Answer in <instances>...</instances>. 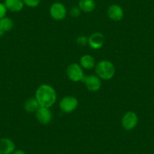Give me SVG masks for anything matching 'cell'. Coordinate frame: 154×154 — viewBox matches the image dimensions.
Instances as JSON below:
<instances>
[{
  "instance_id": "obj_19",
  "label": "cell",
  "mask_w": 154,
  "mask_h": 154,
  "mask_svg": "<svg viewBox=\"0 0 154 154\" xmlns=\"http://www.w3.org/2000/svg\"><path fill=\"white\" fill-rule=\"evenodd\" d=\"M76 42L80 46H85L88 44V38L84 35H81V36H79L77 38Z\"/></svg>"
},
{
  "instance_id": "obj_1",
  "label": "cell",
  "mask_w": 154,
  "mask_h": 154,
  "mask_svg": "<svg viewBox=\"0 0 154 154\" xmlns=\"http://www.w3.org/2000/svg\"><path fill=\"white\" fill-rule=\"evenodd\" d=\"M35 97L41 106L51 107L57 100V94L53 87L43 84L37 88Z\"/></svg>"
},
{
  "instance_id": "obj_16",
  "label": "cell",
  "mask_w": 154,
  "mask_h": 154,
  "mask_svg": "<svg viewBox=\"0 0 154 154\" xmlns=\"http://www.w3.org/2000/svg\"><path fill=\"white\" fill-rule=\"evenodd\" d=\"M14 27V22L9 17H3L0 19V29L4 32L11 31Z\"/></svg>"
},
{
  "instance_id": "obj_7",
  "label": "cell",
  "mask_w": 154,
  "mask_h": 154,
  "mask_svg": "<svg viewBox=\"0 0 154 154\" xmlns=\"http://www.w3.org/2000/svg\"><path fill=\"white\" fill-rule=\"evenodd\" d=\"M35 116L38 122L42 125H47L50 123L52 119V113L51 109L48 107L39 106L38 109L35 111Z\"/></svg>"
},
{
  "instance_id": "obj_22",
  "label": "cell",
  "mask_w": 154,
  "mask_h": 154,
  "mask_svg": "<svg viewBox=\"0 0 154 154\" xmlns=\"http://www.w3.org/2000/svg\"><path fill=\"white\" fill-rule=\"evenodd\" d=\"M4 33H5V32H2V31L1 30V29H0V36H2V35H4Z\"/></svg>"
},
{
  "instance_id": "obj_10",
  "label": "cell",
  "mask_w": 154,
  "mask_h": 154,
  "mask_svg": "<svg viewBox=\"0 0 154 154\" xmlns=\"http://www.w3.org/2000/svg\"><path fill=\"white\" fill-rule=\"evenodd\" d=\"M104 43V36L100 32H94L88 38V44L93 49H99Z\"/></svg>"
},
{
  "instance_id": "obj_3",
  "label": "cell",
  "mask_w": 154,
  "mask_h": 154,
  "mask_svg": "<svg viewBox=\"0 0 154 154\" xmlns=\"http://www.w3.org/2000/svg\"><path fill=\"white\" fill-rule=\"evenodd\" d=\"M66 74L67 76L72 82H79L82 81L85 77L82 67L78 63H71L69 65L66 69Z\"/></svg>"
},
{
  "instance_id": "obj_8",
  "label": "cell",
  "mask_w": 154,
  "mask_h": 154,
  "mask_svg": "<svg viewBox=\"0 0 154 154\" xmlns=\"http://www.w3.org/2000/svg\"><path fill=\"white\" fill-rule=\"evenodd\" d=\"M82 82L85 83L89 91H97L101 87V80L97 75H90L85 76L82 79Z\"/></svg>"
},
{
  "instance_id": "obj_12",
  "label": "cell",
  "mask_w": 154,
  "mask_h": 154,
  "mask_svg": "<svg viewBox=\"0 0 154 154\" xmlns=\"http://www.w3.org/2000/svg\"><path fill=\"white\" fill-rule=\"evenodd\" d=\"M5 5L11 12H18L23 8V0H5Z\"/></svg>"
},
{
  "instance_id": "obj_11",
  "label": "cell",
  "mask_w": 154,
  "mask_h": 154,
  "mask_svg": "<svg viewBox=\"0 0 154 154\" xmlns=\"http://www.w3.org/2000/svg\"><path fill=\"white\" fill-rule=\"evenodd\" d=\"M15 150L14 141L8 137L0 139V154H12Z\"/></svg>"
},
{
  "instance_id": "obj_14",
  "label": "cell",
  "mask_w": 154,
  "mask_h": 154,
  "mask_svg": "<svg viewBox=\"0 0 154 154\" xmlns=\"http://www.w3.org/2000/svg\"><path fill=\"white\" fill-rule=\"evenodd\" d=\"M80 66L86 69H91L95 66V60L91 55H84L80 59Z\"/></svg>"
},
{
  "instance_id": "obj_20",
  "label": "cell",
  "mask_w": 154,
  "mask_h": 154,
  "mask_svg": "<svg viewBox=\"0 0 154 154\" xmlns=\"http://www.w3.org/2000/svg\"><path fill=\"white\" fill-rule=\"evenodd\" d=\"M7 8L5 7V4L0 3V19L3 18L5 17L7 13Z\"/></svg>"
},
{
  "instance_id": "obj_17",
  "label": "cell",
  "mask_w": 154,
  "mask_h": 154,
  "mask_svg": "<svg viewBox=\"0 0 154 154\" xmlns=\"http://www.w3.org/2000/svg\"><path fill=\"white\" fill-rule=\"evenodd\" d=\"M23 4L29 8H35L41 2V0H23Z\"/></svg>"
},
{
  "instance_id": "obj_5",
  "label": "cell",
  "mask_w": 154,
  "mask_h": 154,
  "mask_svg": "<svg viewBox=\"0 0 154 154\" xmlns=\"http://www.w3.org/2000/svg\"><path fill=\"white\" fill-rule=\"evenodd\" d=\"M50 15L54 20H62L66 17V9L64 5L60 2H54L50 7Z\"/></svg>"
},
{
  "instance_id": "obj_13",
  "label": "cell",
  "mask_w": 154,
  "mask_h": 154,
  "mask_svg": "<svg viewBox=\"0 0 154 154\" xmlns=\"http://www.w3.org/2000/svg\"><path fill=\"white\" fill-rule=\"evenodd\" d=\"M78 6L83 12L90 13L95 9L96 3L94 0H80Z\"/></svg>"
},
{
  "instance_id": "obj_2",
  "label": "cell",
  "mask_w": 154,
  "mask_h": 154,
  "mask_svg": "<svg viewBox=\"0 0 154 154\" xmlns=\"http://www.w3.org/2000/svg\"><path fill=\"white\" fill-rule=\"evenodd\" d=\"M95 72L100 79L109 80L115 75L116 69L112 62L101 60L95 65Z\"/></svg>"
},
{
  "instance_id": "obj_18",
  "label": "cell",
  "mask_w": 154,
  "mask_h": 154,
  "mask_svg": "<svg viewBox=\"0 0 154 154\" xmlns=\"http://www.w3.org/2000/svg\"><path fill=\"white\" fill-rule=\"evenodd\" d=\"M81 11H82L79 8V6H73L69 10V15L71 17H74V18H76V17H79V15L81 14Z\"/></svg>"
},
{
  "instance_id": "obj_4",
  "label": "cell",
  "mask_w": 154,
  "mask_h": 154,
  "mask_svg": "<svg viewBox=\"0 0 154 154\" xmlns=\"http://www.w3.org/2000/svg\"><path fill=\"white\" fill-rule=\"evenodd\" d=\"M79 105L78 100L72 96H66L61 99L60 102V109L65 113H69L75 110Z\"/></svg>"
},
{
  "instance_id": "obj_15",
  "label": "cell",
  "mask_w": 154,
  "mask_h": 154,
  "mask_svg": "<svg viewBox=\"0 0 154 154\" xmlns=\"http://www.w3.org/2000/svg\"><path fill=\"white\" fill-rule=\"evenodd\" d=\"M39 106H40V105H39L38 100H36L35 97L28 99L24 103V109L28 112H35Z\"/></svg>"
},
{
  "instance_id": "obj_6",
  "label": "cell",
  "mask_w": 154,
  "mask_h": 154,
  "mask_svg": "<svg viewBox=\"0 0 154 154\" xmlns=\"http://www.w3.org/2000/svg\"><path fill=\"white\" fill-rule=\"evenodd\" d=\"M138 122V118L136 113L132 111H128L122 119V125L126 131H131L134 129Z\"/></svg>"
},
{
  "instance_id": "obj_21",
  "label": "cell",
  "mask_w": 154,
  "mask_h": 154,
  "mask_svg": "<svg viewBox=\"0 0 154 154\" xmlns=\"http://www.w3.org/2000/svg\"><path fill=\"white\" fill-rule=\"evenodd\" d=\"M12 154H26V152L24 151L21 150V149H17V150L15 149Z\"/></svg>"
},
{
  "instance_id": "obj_9",
  "label": "cell",
  "mask_w": 154,
  "mask_h": 154,
  "mask_svg": "<svg viewBox=\"0 0 154 154\" xmlns=\"http://www.w3.org/2000/svg\"><path fill=\"white\" fill-rule=\"evenodd\" d=\"M107 15L110 20L113 21H119L123 18V10L119 5H111L107 9Z\"/></svg>"
}]
</instances>
